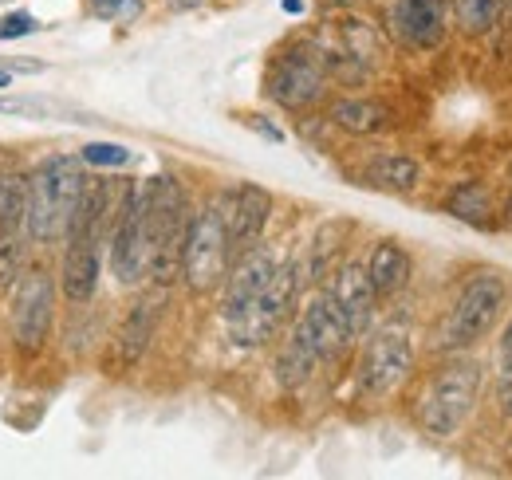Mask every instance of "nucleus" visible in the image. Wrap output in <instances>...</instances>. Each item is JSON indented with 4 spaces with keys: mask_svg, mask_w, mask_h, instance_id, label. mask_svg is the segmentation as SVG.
I'll return each instance as SVG.
<instances>
[{
    "mask_svg": "<svg viewBox=\"0 0 512 480\" xmlns=\"http://www.w3.org/2000/svg\"><path fill=\"white\" fill-rule=\"evenodd\" d=\"M449 12L465 36H485L501 20V0H449Z\"/></svg>",
    "mask_w": 512,
    "mask_h": 480,
    "instance_id": "b1692460",
    "label": "nucleus"
},
{
    "mask_svg": "<svg viewBox=\"0 0 512 480\" xmlns=\"http://www.w3.org/2000/svg\"><path fill=\"white\" fill-rule=\"evenodd\" d=\"M327 119L335 122L339 130L355 134V138H367V134H379V130L390 126V107L379 103V99H367V95H351V99L331 103Z\"/></svg>",
    "mask_w": 512,
    "mask_h": 480,
    "instance_id": "6ab92c4d",
    "label": "nucleus"
},
{
    "mask_svg": "<svg viewBox=\"0 0 512 480\" xmlns=\"http://www.w3.org/2000/svg\"><path fill=\"white\" fill-rule=\"evenodd\" d=\"M142 8V0H91V12L95 16H103V20H127V16H134Z\"/></svg>",
    "mask_w": 512,
    "mask_h": 480,
    "instance_id": "7c9ffc66",
    "label": "nucleus"
},
{
    "mask_svg": "<svg viewBox=\"0 0 512 480\" xmlns=\"http://www.w3.org/2000/svg\"><path fill=\"white\" fill-rule=\"evenodd\" d=\"M410 370H414V339L406 327L390 323L367 339L355 366V390L363 398H386L406 382Z\"/></svg>",
    "mask_w": 512,
    "mask_h": 480,
    "instance_id": "1a4fd4ad",
    "label": "nucleus"
},
{
    "mask_svg": "<svg viewBox=\"0 0 512 480\" xmlns=\"http://www.w3.org/2000/svg\"><path fill=\"white\" fill-rule=\"evenodd\" d=\"M83 166L67 154L44 158L32 174H28V221H24V237L32 244H56L67 240L71 221H75V205L83 193Z\"/></svg>",
    "mask_w": 512,
    "mask_h": 480,
    "instance_id": "f257e3e1",
    "label": "nucleus"
},
{
    "mask_svg": "<svg viewBox=\"0 0 512 480\" xmlns=\"http://www.w3.org/2000/svg\"><path fill=\"white\" fill-rule=\"evenodd\" d=\"M296 327H300L304 339L316 347L320 362H343L347 355H351V347L359 343L355 331H351V323L343 319V311L335 307V300H331L327 292L316 296V300L300 311Z\"/></svg>",
    "mask_w": 512,
    "mask_h": 480,
    "instance_id": "ddd939ff",
    "label": "nucleus"
},
{
    "mask_svg": "<svg viewBox=\"0 0 512 480\" xmlns=\"http://www.w3.org/2000/svg\"><path fill=\"white\" fill-rule=\"evenodd\" d=\"M146 201V233H150V268L146 276L158 288H170L182 276V248L190 229V201L174 174H158L142 185Z\"/></svg>",
    "mask_w": 512,
    "mask_h": 480,
    "instance_id": "f03ea898",
    "label": "nucleus"
},
{
    "mask_svg": "<svg viewBox=\"0 0 512 480\" xmlns=\"http://www.w3.org/2000/svg\"><path fill=\"white\" fill-rule=\"evenodd\" d=\"M343 40H347V56L363 60L371 67V60L379 56V32L367 24V20H343Z\"/></svg>",
    "mask_w": 512,
    "mask_h": 480,
    "instance_id": "a878e982",
    "label": "nucleus"
},
{
    "mask_svg": "<svg viewBox=\"0 0 512 480\" xmlns=\"http://www.w3.org/2000/svg\"><path fill=\"white\" fill-rule=\"evenodd\" d=\"M446 213L465 221V225H489L493 217V197L485 189V181H457L446 197Z\"/></svg>",
    "mask_w": 512,
    "mask_h": 480,
    "instance_id": "4be33fe9",
    "label": "nucleus"
},
{
    "mask_svg": "<svg viewBox=\"0 0 512 480\" xmlns=\"http://www.w3.org/2000/svg\"><path fill=\"white\" fill-rule=\"evenodd\" d=\"M154 327H158V303L150 296L130 307L119 323V335H115V355H119V366H134V362L146 355L150 339H154Z\"/></svg>",
    "mask_w": 512,
    "mask_h": 480,
    "instance_id": "a211bd4d",
    "label": "nucleus"
},
{
    "mask_svg": "<svg viewBox=\"0 0 512 480\" xmlns=\"http://www.w3.org/2000/svg\"><path fill=\"white\" fill-rule=\"evenodd\" d=\"M24 272V240L16 237H0V292L12 288V280H20Z\"/></svg>",
    "mask_w": 512,
    "mask_h": 480,
    "instance_id": "bb28decb",
    "label": "nucleus"
},
{
    "mask_svg": "<svg viewBox=\"0 0 512 480\" xmlns=\"http://www.w3.org/2000/svg\"><path fill=\"white\" fill-rule=\"evenodd\" d=\"M481 386H485V370L473 359L446 362L430 378V386H426V394L418 402L422 429L434 433V437H453L469 421V414H473V406L481 398Z\"/></svg>",
    "mask_w": 512,
    "mask_h": 480,
    "instance_id": "20e7f679",
    "label": "nucleus"
},
{
    "mask_svg": "<svg viewBox=\"0 0 512 480\" xmlns=\"http://www.w3.org/2000/svg\"><path fill=\"white\" fill-rule=\"evenodd\" d=\"M284 12H304V0H284Z\"/></svg>",
    "mask_w": 512,
    "mask_h": 480,
    "instance_id": "72a5a7b5",
    "label": "nucleus"
},
{
    "mask_svg": "<svg viewBox=\"0 0 512 480\" xmlns=\"http://www.w3.org/2000/svg\"><path fill=\"white\" fill-rule=\"evenodd\" d=\"M410 272H414L410 252L402 244H394V240H379L371 248V256H367V276H371V288H375L379 300L398 296L410 284Z\"/></svg>",
    "mask_w": 512,
    "mask_h": 480,
    "instance_id": "f3484780",
    "label": "nucleus"
},
{
    "mask_svg": "<svg viewBox=\"0 0 512 480\" xmlns=\"http://www.w3.org/2000/svg\"><path fill=\"white\" fill-rule=\"evenodd\" d=\"M320 366V355H316V347L304 339V331L300 327H292V335L280 343V351H276V362H272V370H276V382L284 386V390H300L308 378H312V370Z\"/></svg>",
    "mask_w": 512,
    "mask_h": 480,
    "instance_id": "aec40b11",
    "label": "nucleus"
},
{
    "mask_svg": "<svg viewBox=\"0 0 512 480\" xmlns=\"http://www.w3.org/2000/svg\"><path fill=\"white\" fill-rule=\"evenodd\" d=\"M249 126H253V130H260V134H264V138H268V142H284V130H280V126H272V122H264L260 119V115H249Z\"/></svg>",
    "mask_w": 512,
    "mask_h": 480,
    "instance_id": "2f4dec72",
    "label": "nucleus"
},
{
    "mask_svg": "<svg viewBox=\"0 0 512 480\" xmlns=\"http://www.w3.org/2000/svg\"><path fill=\"white\" fill-rule=\"evenodd\" d=\"M40 24H36V16L32 12H8L4 20H0V40H20V36H32Z\"/></svg>",
    "mask_w": 512,
    "mask_h": 480,
    "instance_id": "c756f323",
    "label": "nucleus"
},
{
    "mask_svg": "<svg viewBox=\"0 0 512 480\" xmlns=\"http://www.w3.org/2000/svg\"><path fill=\"white\" fill-rule=\"evenodd\" d=\"M304 264L300 260H288V264H276L268 288L260 292V300L237 319L229 323V335L237 347H264L268 339H276V331L284 327V319L292 315V307L300 300V288H304Z\"/></svg>",
    "mask_w": 512,
    "mask_h": 480,
    "instance_id": "6e6552de",
    "label": "nucleus"
},
{
    "mask_svg": "<svg viewBox=\"0 0 512 480\" xmlns=\"http://www.w3.org/2000/svg\"><path fill=\"white\" fill-rule=\"evenodd\" d=\"M327 60L316 44H288L264 75V95L284 111H308L327 95Z\"/></svg>",
    "mask_w": 512,
    "mask_h": 480,
    "instance_id": "423d86ee",
    "label": "nucleus"
},
{
    "mask_svg": "<svg viewBox=\"0 0 512 480\" xmlns=\"http://www.w3.org/2000/svg\"><path fill=\"white\" fill-rule=\"evenodd\" d=\"M394 36L414 52L442 48L449 28V0H394L390 8Z\"/></svg>",
    "mask_w": 512,
    "mask_h": 480,
    "instance_id": "2eb2a0df",
    "label": "nucleus"
},
{
    "mask_svg": "<svg viewBox=\"0 0 512 480\" xmlns=\"http://www.w3.org/2000/svg\"><path fill=\"white\" fill-rule=\"evenodd\" d=\"M272 272H276V252L268 244H253V248L237 252L233 268L225 272V292H221V315H225V323H237L260 300V292L268 288Z\"/></svg>",
    "mask_w": 512,
    "mask_h": 480,
    "instance_id": "f8f14e48",
    "label": "nucleus"
},
{
    "mask_svg": "<svg viewBox=\"0 0 512 480\" xmlns=\"http://www.w3.org/2000/svg\"><path fill=\"white\" fill-rule=\"evenodd\" d=\"M56 319V276L48 268H24L12 292V343L24 355L44 351Z\"/></svg>",
    "mask_w": 512,
    "mask_h": 480,
    "instance_id": "9d476101",
    "label": "nucleus"
},
{
    "mask_svg": "<svg viewBox=\"0 0 512 480\" xmlns=\"http://www.w3.org/2000/svg\"><path fill=\"white\" fill-rule=\"evenodd\" d=\"M327 296L335 300V307L343 311V319L351 323L355 339H363V335L371 331L375 311H379V296H375V288H371L367 264H359V260L339 264V268L331 272V280H327Z\"/></svg>",
    "mask_w": 512,
    "mask_h": 480,
    "instance_id": "4468645a",
    "label": "nucleus"
},
{
    "mask_svg": "<svg viewBox=\"0 0 512 480\" xmlns=\"http://www.w3.org/2000/svg\"><path fill=\"white\" fill-rule=\"evenodd\" d=\"M229 209H233V193H217L209 197L197 213H190V229H186V248H182V280L186 288L205 296L213 288L225 284L229 272Z\"/></svg>",
    "mask_w": 512,
    "mask_h": 480,
    "instance_id": "7ed1b4c3",
    "label": "nucleus"
},
{
    "mask_svg": "<svg viewBox=\"0 0 512 480\" xmlns=\"http://www.w3.org/2000/svg\"><path fill=\"white\" fill-rule=\"evenodd\" d=\"M0 87H12V75L8 71H0Z\"/></svg>",
    "mask_w": 512,
    "mask_h": 480,
    "instance_id": "f704fd0d",
    "label": "nucleus"
},
{
    "mask_svg": "<svg viewBox=\"0 0 512 480\" xmlns=\"http://www.w3.org/2000/svg\"><path fill=\"white\" fill-rule=\"evenodd\" d=\"M343 233H347V225H339V221H331V225H323L320 233H316V244H312V252H308V280H323L327 272H331V256L339 252V244H343Z\"/></svg>",
    "mask_w": 512,
    "mask_h": 480,
    "instance_id": "393cba45",
    "label": "nucleus"
},
{
    "mask_svg": "<svg viewBox=\"0 0 512 480\" xmlns=\"http://www.w3.org/2000/svg\"><path fill=\"white\" fill-rule=\"evenodd\" d=\"M107 256H111V272L119 284L134 288L146 268H150V233H146V201H142V185L127 181L115 197V213H111V233H107Z\"/></svg>",
    "mask_w": 512,
    "mask_h": 480,
    "instance_id": "0eeeda50",
    "label": "nucleus"
},
{
    "mask_svg": "<svg viewBox=\"0 0 512 480\" xmlns=\"http://www.w3.org/2000/svg\"><path fill=\"white\" fill-rule=\"evenodd\" d=\"M28 221V174L16 162H0V237L24 233Z\"/></svg>",
    "mask_w": 512,
    "mask_h": 480,
    "instance_id": "412c9836",
    "label": "nucleus"
},
{
    "mask_svg": "<svg viewBox=\"0 0 512 480\" xmlns=\"http://www.w3.org/2000/svg\"><path fill=\"white\" fill-rule=\"evenodd\" d=\"M272 221V193L264 185H237L233 189V209H229V244H233V256L260 244L264 229Z\"/></svg>",
    "mask_w": 512,
    "mask_h": 480,
    "instance_id": "dca6fc26",
    "label": "nucleus"
},
{
    "mask_svg": "<svg viewBox=\"0 0 512 480\" xmlns=\"http://www.w3.org/2000/svg\"><path fill=\"white\" fill-rule=\"evenodd\" d=\"M509 217H512V197H509Z\"/></svg>",
    "mask_w": 512,
    "mask_h": 480,
    "instance_id": "e433bc0d",
    "label": "nucleus"
},
{
    "mask_svg": "<svg viewBox=\"0 0 512 480\" xmlns=\"http://www.w3.org/2000/svg\"><path fill=\"white\" fill-rule=\"evenodd\" d=\"M367 178L375 181L379 189H390V193H410L418 189L422 181V166L410 158V154H379L367 170Z\"/></svg>",
    "mask_w": 512,
    "mask_h": 480,
    "instance_id": "5701e85b",
    "label": "nucleus"
},
{
    "mask_svg": "<svg viewBox=\"0 0 512 480\" xmlns=\"http://www.w3.org/2000/svg\"><path fill=\"white\" fill-rule=\"evenodd\" d=\"M79 162H87V166H127L130 150L119 142H91V146H83Z\"/></svg>",
    "mask_w": 512,
    "mask_h": 480,
    "instance_id": "cd10ccee",
    "label": "nucleus"
},
{
    "mask_svg": "<svg viewBox=\"0 0 512 480\" xmlns=\"http://www.w3.org/2000/svg\"><path fill=\"white\" fill-rule=\"evenodd\" d=\"M505 307V276L501 272H477L449 307V315L442 319V331H438V351L457 355V351H469L477 347L493 327H497V315Z\"/></svg>",
    "mask_w": 512,
    "mask_h": 480,
    "instance_id": "39448f33",
    "label": "nucleus"
},
{
    "mask_svg": "<svg viewBox=\"0 0 512 480\" xmlns=\"http://www.w3.org/2000/svg\"><path fill=\"white\" fill-rule=\"evenodd\" d=\"M107 225H87L67 233L64 272H60V292L67 303H87L99 288L103 276V244H107Z\"/></svg>",
    "mask_w": 512,
    "mask_h": 480,
    "instance_id": "9b49d317",
    "label": "nucleus"
},
{
    "mask_svg": "<svg viewBox=\"0 0 512 480\" xmlns=\"http://www.w3.org/2000/svg\"><path fill=\"white\" fill-rule=\"evenodd\" d=\"M497 374H501L505 398L512 402V315H509V323H505V331L497 335Z\"/></svg>",
    "mask_w": 512,
    "mask_h": 480,
    "instance_id": "c85d7f7f",
    "label": "nucleus"
},
{
    "mask_svg": "<svg viewBox=\"0 0 512 480\" xmlns=\"http://www.w3.org/2000/svg\"><path fill=\"white\" fill-rule=\"evenodd\" d=\"M0 111H32V103H16V99H0Z\"/></svg>",
    "mask_w": 512,
    "mask_h": 480,
    "instance_id": "473e14b6",
    "label": "nucleus"
},
{
    "mask_svg": "<svg viewBox=\"0 0 512 480\" xmlns=\"http://www.w3.org/2000/svg\"><path fill=\"white\" fill-rule=\"evenodd\" d=\"M323 4H331V8L339 4V8H343V4H359V0H323Z\"/></svg>",
    "mask_w": 512,
    "mask_h": 480,
    "instance_id": "c9c22d12",
    "label": "nucleus"
}]
</instances>
